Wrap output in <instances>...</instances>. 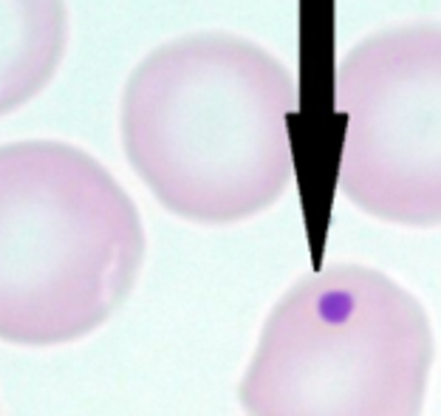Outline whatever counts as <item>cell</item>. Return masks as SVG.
Segmentation results:
<instances>
[{"mask_svg": "<svg viewBox=\"0 0 441 416\" xmlns=\"http://www.w3.org/2000/svg\"><path fill=\"white\" fill-rule=\"evenodd\" d=\"M297 83L266 49L190 34L150 51L122 96V142L176 215L232 224L272 207L294 178Z\"/></svg>", "mask_w": 441, "mask_h": 416, "instance_id": "6da1fadb", "label": "cell"}, {"mask_svg": "<svg viewBox=\"0 0 441 416\" xmlns=\"http://www.w3.org/2000/svg\"><path fill=\"white\" fill-rule=\"evenodd\" d=\"M145 260L136 204L91 153L0 145V340L60 345L99 329Z\"/></svg>", "mask_w": 441, "mask_h": 416, "instance_id": "7a4b0ae2", "label": "cell"}, {"mask_svg": "<svg viewBox=\"0 0 441 416\" xmlns=\"http://www.w3.org/2000/svg\"><path fill=\"white\" fill-rule=\"evenodd\" d=\"M433 329L387 275L337 263L272 309L240 382L246 416H422Z\"/></svg>", "mask_w": 441, "mask_h": 416, "instance_id": "3957f363", "label": "cell"}, {"mask_svg": "<svg viewBox=\"0 0 441 416\" xmlns=\"http://www.w3.org/2000/svg\"><path fill=\"white\" fill-rule=\"evenodd\" d=\"M337 184L373 218L441 224V26L407 23L357 43L337 66Z\"/></svg>", "mask_w": 441, "mask_h": 416, "instance_id": "277c9868", "label": "cell"}, {"mask_svg": "<svg viewBox=\"0 0 441 416\" xmlns=\"http://www.w3.org/2000/svg\"><path fill=\"white\" fill-rule=\"evenodd\" d=\"M63 0H0V116L37 96L66 54Z\"/></svg>", "mask_w": 441, "mask_h": 416, "instance_id": "5b68a950", "label": "cell"}]
</instances>
